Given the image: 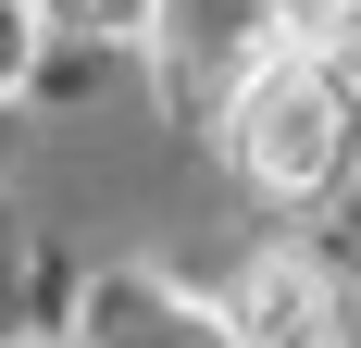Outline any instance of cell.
Here are the masks:
<instances>
[{"instance_id": "cell-3", "label": "cell", "mask_w": 361, "mask_h": 348, "mask_svg": "<svg viewBox=\"0 0 361 348\" xmlns=\"http://www.w3.org/2000/svg\"><path fill=\"white\" fill-rule=\"evenodd\" d=\"M75 348H237V311H200V299L162 286V274H100Z\"/></svg>"}, {"instance_id": "cell-2", "label": "cell", "mask_w": 361, "mask_h": 348, "mask_svg": "<svg viewBox=\"0 0 361 348\" xmlns=\"http://www.w3.org/2000/svg\"><path fill=\"white\" fill-rule=\"evenodd\" d=\"M224 311H237V348H349V286L312 249H250Z\"/></svg>"}, {"instance_id": "cell-1", "label": "cell", "mask_w": 361, "mask_h": 348, "mask_svg": "<svg viewBox=\"0 0 361 348\" xmlns=\"http://www.w3.org/2000/svg\"><path fill=\"white\" fill-rule=\"evenodd\" d=\"M224 174L250 187L262 211H312L349 174V149H361V87L324 63V50H262L237 87H224Z\"/></svg>"}, {"instance_id": "cell-6", "label": "cell", "mask_w": 361, "mask_h": 348, "mask_svg": "<svg viewBox=\"0 0 361 348\" xmlns=\"http://www.w3.org/2000/svg\"><path fill=\"white\" fill-rule=\"evenodd\" d=\"M25 63H37V0H0V100L25 87Z\"/></svg>"}, {"instance_id": "cell-5", "label": "cell", "mask_w": 361, "mask_h": 348, "mask_svg": "<svg viewBox=\"0 0 361 348\" xmlns=\"http://www.w3.org/2000/svg\"><path fill=\"white\" fill-rule=\"evenodd\" d=\"M274 50H324V63H349V50H361V0H274Z\"/></svg>"}, {"instance_id": "cell-4", "label": "cell", "mask_w": 361, "mask_h": 348, "mask_svg": "<svg viewBox=\"0 0 361 348\" xmlns=\"http://www.w3.org/2000/svg\"><path fill=\"white\" fill-rule=\"evenodd\" d=\"M37 25H63V37H100V50H125V37H162V0H37Z\"/></svg>"}]
</instances>
